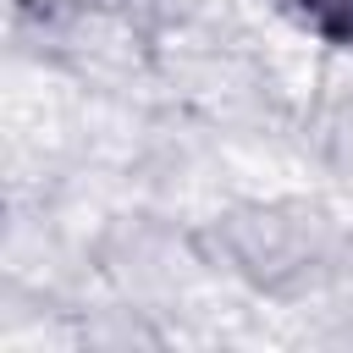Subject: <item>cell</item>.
Masks as SVG:
<instances>
[{
    "label": "cell",
    "instance_id": "2",
    "mask_svg": "<svg viewBox=\"0 0 353 353\" xmlns=\"http://www.w3.org/2000/svg\"><path fill=\"white\" fill-rule=\"evenodd\" d=\"M325 149H331L336 165H353V99H342V105L331 110V121H325Z\"/></svg>",
    "mask_w": 353,
    "mask_h": 353
},
{
    "label": "cell",
    "instance_id": "1",
    "mask_svg": "<svg viewBox=\"0 0 353 353\" xmlns=\"http://www.w3.org/2000/svg\"><path fill=\"white\" fill-rule=\"evenodd\" d=\"M204 243L226 259L232 276H243L259 292H303L331 276L336 259V226L314 204H237L210 221Z\"/></svg>",
    "mask_w": 353,
    "mask_h": 353
}]
</instances>
